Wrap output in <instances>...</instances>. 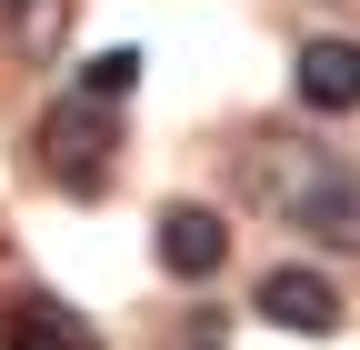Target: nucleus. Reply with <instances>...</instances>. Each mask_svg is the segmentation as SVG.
I'll return each instance as SVG.
<instances>
[{
	"label": "nucleus",
	"instance_id": "obj_1",
	"mask_svg": "<svg viewBox=\"0 0 360 350\" xmlns=\"http://www.w3.org/2000/svg\"><path fill=\"white\" fill-rule=\"evenodd\" d=\"M240 190L260 210H281L290 231H310L321 250H360V160L260 130V141H240Z\"/></svg>",
	"mask_w": 360,
	"mask_h": 350
},
{
	"label": "nucleus",
	"instance_id": "obj_2",
	"mask_svg": "<svg viewBox=\"0 0 360 350\" xmlns=\"http://www.w3.org/2000/svg\"><path fill=\"white\" fill-rule=\"evenodd\" d=\"M250 311L270 320V330H340V280L330 271H310V260H281V271H260V290H250Z\"/></svg>",
	"mask_w": 360,
	"mask_h": 350
},
{
	"label": "nucleus",
	"instance_id": "obj_3",
	"mask_svg": "<svg viewBox=\"0 0 360 350\" xmlns=\"http://www.w3.org/2000/svg\"><path fill=\"white\" fill-rule=\"evenodd\" d=\"M40 160H51L70 190H101L110 181V120H101V101H60L51 120H40Z\"/></svg>",
	"mask_w": 360,
	"mask_h": 350
},
{
	"label": "nucleus",
	"instance_id": "obj_4",
	"mask_svg": "<svg viewBox=\"0 0 360 350\" xmlns=\"http://www.w3.org/2000/svg\"><path fill=\"white\" fill-rule=\"evenodd\" d=\"M150 250H160L170 280H210L220 260H231V221H220L210 200H170L160 221H150Z\"/></svg>",
	"mask_w": 360,
	"mask_h": 350
},
{
	"label": "nucleus",
	"instance_id": "obj_5",
	"mask_svg": "<svg viewBox=\"0 0 360 350\" xmlns=\"http://www.w3.org/2000/svg\"><path fill=\"white\" fill-rule=\"evenodd\" d=\"M290 91H300V110H360V40H340V30L300 40Z\"/></svg>",
	"mask_w": 360,
	"mask_h": 350
},
{
	"label": "nucleus",
	"instance_id": "obj_6",
	"mask_svg": "<svg viewBox=\"0 0 360 350\" xmlns=\"http://www.w3.org/2000/svg\"><path fill=\"white\" fill-rule=\"evenodd\" d=\"M0 350H101V330L80 311H60V300H40V290H11L0 300Z\"/></svg>",
	"mask_w": 360,
	"mask_h": 350
},
{
	"label": "nucleus",
	"instance_id": "obj_7",
	"mask_svg": "<svg viewBox=\"0 0 360 350\" xmlns=\"http://www.w3.org/2000/svg\"><path fill=\"white\" fill-rule=\"evenodd\" d=\"M130 80H141V51H101V60L80 70V101H120Z\"/></svg>",
	"mask_w": 360,
	"mask_h": 350
}]
</instances>
